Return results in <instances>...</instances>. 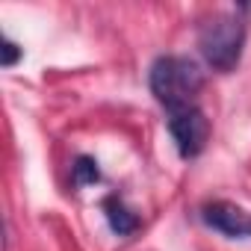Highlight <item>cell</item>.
Returning a JSON list of instances; mask_svg holds the SVG:
<instances>
[{
	"instance_id": "6da1fadb",
	"label": "cell",
	"mask_w": 251,
	"mask_h": 251,
	"mask_svg": "<svg viewBox=\"0 0 251 251\" xmlns=\"http://www.w3.org/2000/svg\"><path fill=\"white\" fill-rule=\"evenodd\" d=\"M201 89H204V74L186 56H160L151 65V92L169 112L195 106Z\"/></svg>"
},
{
	"instance_id": "7a4b0ae2",
	"label": "cell",
	"mask_w": 251,
	"mask_h": 251,
	"mask_svg": "<svg viewBox=\"0 0 251 251\" xmlns=\"http://www.w3.org/2000/svg\"><path fill=\"white\" fill-rule=\"evenodd\" d=\"M201 53L207 59V65L213 71H233L239 56H242V45H245V24L236 12H219L213 15L198 36Z\"/></svg>"
},
{
	"instance_id": "3957f363",
	"label": "cell",
	"mask_w": 251,
	"mask_h": 251,
	"mask_svg": "<svg viewBox=\"0 0 251 251\" xmlns=\"http://www.w3.org/2000/svg\"><path fill=\"white\" fill-rule=\"evenodd\" d=\"M169 130L177 142V151L183 160H192L204 151L207 139H210V121L204 118V112L195 106H183V109H172L169 112Z\"/></svg>"
},
{
	"instance_id": "277c9868",
	"label": "cell",
	"mask_w": 251,
	"mask_h": 251,
	"mask_svg": "<svg viewBox=\"0 0 251 251\" xmlns=\"http://www.w3.org/2000/svg\"><path fill=\"white\" fill-rule=\"evenodd\" d=\"M201 219L213 230H219V233H225L230 239H251V213H245V210H239V207H233L227 201L204 204Z\"/></svg>"
},
{
	"instance_id": "5b68a950",
	"label": "cell",
	"mask_w": 251,
	"mask_h": 251,
	"mask_svg": "<svg viewBox=\"0 0 251 251\" xmlns=\"http://www.w3.org/2000/svg\"><path fill=\"white\" fill-rule=\"evenodd\" d=\"M103 210H106L109 227H112L118 236H130V233L139 227V216H136V213H130L127 207H124V201H121V198H115V195L103 201Z\"/></svg>"
},
{
	"instance_id": "8992f818",
	"label": "cell",
	"mask_w": 251,
	"mask_h": 251,
	"mask_svg": "<svg viewBox=\"0 0 251 251\" xmlns=\"http://www.w3.org/2000/svg\"><path fill=\"white\" fill-rule=\"evenodd\" d=\"M71 180L74 186H89V183H98L100 180V172H98V163L92 157H77L74 169H71Z\"/></svg>"
},
{
	"instance_id": "52a82bcc",
	"label": "cell",
	"mask_w": 251,
	"mask_h": 251,
	"mask_svg": "<svg viewBox=\"0 0 251 251\" xmlns=\"http://www.w3.org/2000/svg\"><path fill=\"white\" fill-rule=\"evenodd\" d=\"M0 50H3V68H12L18 62V56H21V48L12 39H3V48H0Z\"/></svg>"
}]
</instances>
